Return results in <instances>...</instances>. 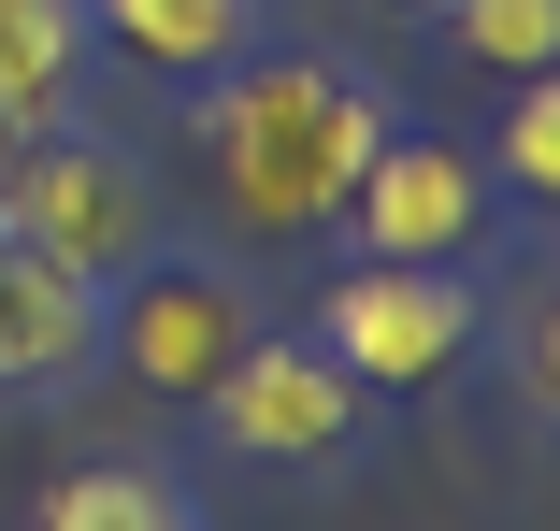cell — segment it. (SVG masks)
I'll use <instances>...</instances> for the list:
<instances>
[{
	"mask_svg": "<svg viewBox=\"0 0 560 531\" xmlns=\"http://www.w3.org/2000/svg\"><path fill=\"white\" fill-rule=\"evenodd\" d=\"M201 86H215L201 101V173H215L245 245H316L346 216L360 158L402 130V101L374 72H346V58H231Z\"/></svg>",
	"mask_w": 560,
	"mask_h": 531,
	"instance_id": "cell-1",
	"label": "cell"
},
{
	"mask_svg": "<svg viewBox=\"0 0 560 531\" xmlns=\"http://www.w3.org/2000/svg\"><path fill=\"white\" fill-rule=\"evenodd\" d=\"M0 231L44 245V259H58V273H86V287H116V273L159 245V201H144L130 144L30 130V144H15V173H0Z\"/></svg>",
	"mask_w": 560,
	"mask_h": 531,
	"instance_id": "cell-2",
	"label": "cell"
},
{
	"mask_svg": "<svg viewBox=\"0 0 560 531\" xmlns=\"http://www.w3.org/2000/svg\"><path fill=\"white\" fill-rule=\"evenodd\" d=\"M316 345L360 388H445L475 359V273L460 259H360V273H330Z\"/></svg>",
	"mask_w": 560,
	"mask_h": 531,
	"instance_id": "cell-3",
	"label": "cell"
},
{
	"mask_svg": "<svg viewBox=\"0 0 560 531\" xmlns=\"http://www.w3.org/2000/svg\"><path fill=\"white\" fill-rule=\"evenodd\" d=\"M245 331H259V316H245V273H215V259H130L116 287H101V345H116L159 402H201L215 374H231L245 359Z\"/></svg>",
	"mask_w": 560,
	"mask_h": 531,
	"instance_id": "cell-4",
	"label": "cell"
},
{
	"mask_svg": "<svg viewBox=\"0 0 560 531\" xmlns=\"http://www.w3.org/2000/svg\"><path fill=\"white\" fill-rule=\"evenodd\" d=\"M201 402H215V432H231V460H288V474H302V460H346V432H360V402H374V388L330 359L316 331H302V345L245 331V359L215 374Z\"/></svg>",
	"mask_w": 560,
	"mask_h": 531,
	"instance_id": "cell-5",
	"label": "cell"
},
{
	"mask_svg": "<svg viewBox=\"0 0 560 531\" xmlns=\"http://www.w3.org/2000/svg\"><path fill=\"white\" fill-rule=\"evenodd\" d=\"M330 231H360V259H475V245H489V173H475L460 144L388 130V144L360 158V187H346Z\"/></svg>",
	"mask_w": 560,
	"mask_h": 531,
	"instance_id": "cell-6",
	"label": "cell"
},
{
	"mask_svg": "<svg viewBox=\"0 0 560 531\" xmlns=\"http://www.w3.org/2000/svg\"><path fill=\"white\" fill-rule=\"evenodd\" d=\"M101 359V287L0 231V388H72Z\"/></svg>",
	"mask_w": 560,
	"mask_h": 531,
	"instance_id": "cell-7",
	"label": "cell"
},
{
	"mask_svg": "<svg viewBox=\"0 0 560 531\" xmlns=\"http://www.w3.org/2000/svg\"><path fill=\"white\" fill-rule=\"evenodd\" d=\"M259 30V0H86V44H116L130 72H231Z\"/></svg>",
	"mask_w": 560,
	"mask_h": 531,
	"instance_id": "cell-8",
	"label": "cell"
},
{
	"mask_svg": "<svg viewBox=\"0 0 560 531\" xmlns=\"http://www.w3.org/2000/svg\"><path fill=\"white\" fill-rule=\"evenodd\" d=\"M86 86V0H0V130H58Z\"/></svg>",
	"mask_w": 560,
	"mask_h": 531,
	"instance_id": "cell-9",
	"label": "cell"
},
{
	"mask_svg": "<svg viewBox=\"0 0 560 531\" xmlns=\"http://www.w3.org/2000/svg\"><path fill=\"white\" fill-rule=\"evenodd\" d=\"M44 531H201V517H187V488H159L130 460H86V474L44 488Z\"/></svg>",
	"mask_w": 560,
	"mask_h": 531,
	"instance_id": "cell-10",
	"label": "cell"
},
{
	"mask_svg": "<svg viewBox=\"0 0 560 531\" xmlns=\"http://www.w3.org/2000/svg\"><path fill=\"white\" fill-rule=\"evenodd\" d=\"M445 44L475 72H546L560 58V0H445Z\"/></svg>",
	"mask_w": 560,
	"mask_h": 531,
	"instance_id": "cell-11",
	"label": "cell"
},
{
	"mask_svg": "<svg viewBox=\"0 0 560 531\" xmlns=\"http://www.w3.org/2000/svg\"><path fill=\"white\" fill-rule=\"evenodd\" d=\"M503 173L546 201L560 187V101H546V72H517V116H503Z\"/></svg>",
	"mask_w": 560,
	"mask_h": 531,
	"instance_id": "cell-12",
	"label": "cell"
}]
</instances>
